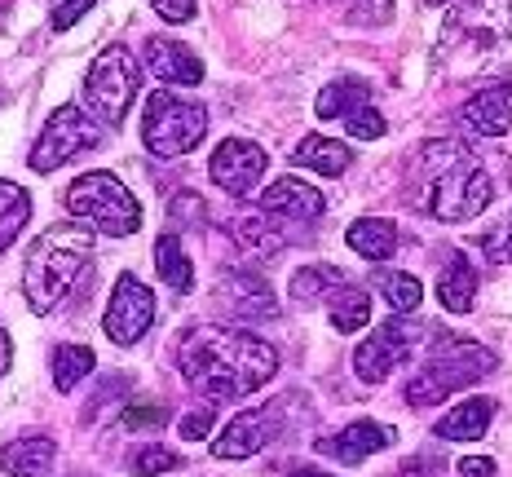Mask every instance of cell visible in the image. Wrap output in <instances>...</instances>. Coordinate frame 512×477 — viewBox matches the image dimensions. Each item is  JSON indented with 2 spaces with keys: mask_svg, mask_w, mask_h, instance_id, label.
<instances>
[{
  "mask_svg": "<svg viewBox=\"0 0 512 477\" xmlns=\"http://www.w3.org/2000/svg\"><path fill=\"white\" fill-rule=\"evenodd\" d=\"M327 314H332V327L336 332H358V327H367L371 323V296L358 288V283H340V288L327 296V305H323Z\"/></svg>",
  "mask_w": 512,
  "mask_h": 477,
  "instance_id": "26",
  "label": "cell"
},
{
  "mask_svg": "<svg viewBox=\"0 0 512 477\" xmlns=\"http://www.w3.org/2000/svg\"><path fill=\"white\" fill-rule=\"evenodd\" d=\"M477 288H482V270H477L464 252H451V261L442 265V279H437V301H442V310L468 314Z\"/></svg>",
  "mask_w": 512,
  "mask_h": 477,
  "instance_id": "19",
  "label": "cell"
},
{
  "mask_svg": "<svg viewBox=\"0 0 512 477\" xmlns=\"http://www.w3.org/2000/svg\"><path fill=\"white\" fill-rule=\"evenodd\" d=\"M102 142H106L102 120H93L84 106L67 102L45 120V129H40L36 146H31V155H27V164L36 168V173H53V168H62L67 159H76L80 151H93V146H102Z\"/></svg>",
  "mask_w": 512,
  "mask_h": 477,
  "instance_id": "8",
  "label": "cell"
},
{
  "mask_svg": "<svg viewBox=\"0 0 512 477\" xmlns=\"http://www.w3.org/2000/svg\"><path fill=\"white\" fill-rule=\"evenodd\" d=\"M146 67L155 71V80L181 84V89L204 84V62H199V53L190 45H181V40H168V36L146 40Z\"/></svg>",
  "mask_w": 512,
  "mask_h": 477,
  "instance_id": "16",
  "label": "cell"
},
{
  "mask_svg": "<svg viewBox=\"0 0 512 477\" xmlns=\"http://www.w3.org/2000/svg\"><path fill=\"white\" fill-rule=\"evenodd\" d=\"M124 429H159V424H168V407L164 402H146V407H128L124 411Z\"/></svg>",
  "mask_w": 512,
  "mask_h": 477,
  "instance_id": "35",
  "label": "cell"
},
{
  "mask_svg": "<svg viewBox=\"0 0 512 477\" xmlns=\"http://www.w3.org/2000/svg\"><path fill=\"white\" fill-rule=\"evenodd\" d=\"M53 460H58V442L45 438V433L14 438L5 451H0V469H5L9 477H40Z\"/></svg>",
  "mask_w": 512,
  "mask_h": 477,
  "instance_id": "20",
  "label": "cell"
},
{
  "mask_svg": "<svg viewBox=\"0 0 512 477\" xmlns=\"http://www.w3.org/2000/svg\"><path fill=\"white\" fill-rule=\"evenodd\" d=\"M204 433H212V407H204V411H190V416H181V438H186V442H199Z\"/></svg>",
  "mask_w": 512,
  "mask_h": 477,
  "instance_id": "38",
  "label": "cell"
},
{
  "mask_svg": "<svg viewBox=\"0 0 512 477\" xmlns=\"http://www.w3.org/2000/svg\"><path fill=\"white\" fill-rule=\"evenodd\" d=\"M384 115L376 111V106H362L358 115H349L345 120V133H354V137H362V142H376V137H384Z\"/></svg>",
  "mask_w": 512,
  "mask_h": 477,
  "instance_id": "34",
  "label": "cell"
},
{
  "mask_svg": "<svg viewBox=\"0 0 512 477\" xmlns=\"http://www.w3.org/2000/svg\"><path fill=\"white\" fill-rule=\"evenodd\" d=\"M177 367L195 394L212 402H234L274 380L279 349L243 327H195L177 349Z\"/></svg>",
  "mask_w": 512,
  "mask_h": 477,
  "instance_id": "1",
  "label": "cell"
},
{
  "mask_svg": "<svg viewBox=\"0 0 512 477\" xmlns=\"http://www.w3.org/2000/svg\"><path fill=\"white\" fill-rule=\"evenodd\" d=\"M512 58V0H460L442 27L437 62L460 71H482Z\"/></svg>",
  "mask_w": 512,
  "mask_h": 477,
  "instance_id": "3",
  "label": "cell"
},
{
  "mask_svg": "<svg viewBox=\"0 0 512 477\" xmlns=\"http://www.w3.org/2000/svg\"><path fill=\"white\" fill-rule=\"evenodd\" d=\"M340 283H345V274H340L336 265H305V270L292 274V296L301 305H327V296H332Z\"/></svg>",
  "mask_w": 512,
  "mask_h": 477,
  "instance_id": "31",
  "label": "cell"
},
{
  "mask_svg": "<svg viewBox=\"0 0 512 477\" xmlns=\"http://www.w3.org/2000/svg\"><path fill=\"white\" fill-rule=\"evenodd\" d=\"M27 221H31V195L18 182L0 177V252L23 235Z\"/></svg>",
  "mask_w": 512,
  "mask_h": 477,
  "instance_id": "29",
  "label": "cell"
},
{
  "mask_svg": "<svg viewBox=\"0 0 512 477\" xmlns=\"http://www.w3.org/2000/svg\"><path fill=\"white\" fill-rule=\"evenodd\" d=\"M362 106H371L367 80H332V84H323V93L314 98L318 120H340V124H345L349 115H358Z\"/></svg>",
  "mask_w": 512,
  "mask_h": 477,
  "instance_id": "23",
  "label": "cell"
},
{
  "mask_svg": "<svg viewBox=\"0 0 512 477\" xmlns=\"http://www.w3.org/2000/svg\"><path fill=\"white\" fill-rule=\"evenodd\" d=\"M345 243L367 261H389L398 252V226L384 217H362L345 230Z\"/></svg>",
  "mask_w": 512,
  "mask_h": 477,
  "instance_id": "25",
  "label": "cell"
},
{
  "mask_svg": "<svg viewBox=\"0 0 512 477\" xmlns=\"http://www.w3.org/2000/svg\"><path fill=\"white\" fill-rule=\"evenodd\" d=\"M398 442V433L389 429V424H376V420H354L349 429L332 433V438H318V451L332 455L340 464H362L367 455H376L384 447H393Z\"/></svg>",
  "mask_w": 512,
  "mask_h": 477,
  "instance_id": "15",
  "label": "cell"
},
{
  "mask_svg": "<svg viewBox=\"0 0 512 477\" xmlns=\"http://www.w3.org/2000/svg\"><path fill=\"white\" fill-rule=\"evenodd\" d=\"M371 288L384 296V305H389L393 314H415L424 301V288L415 274H402V270H376L371 274Z\"/></svg>",
  "mask_w": 512,
  "mask_h": 477,
  "instance_id": "27",
  "label": "cell"
},
{
  "mask_svg": "<svg viewBox=\"0 0 512 477\" xmlns=\"http://www.w3.org/2000/svg\"><path fill=\"white\" fill-rule=\"evenodd\" d=\"M455 477H495V460H486V455H468V460L455 464Z\"/></svg>",
  "mask_w": 512,
  "mask_h": 477,
  "instance_id": "39",
  "label": "cell"
},
{
  "mask_svg": "<svg viewBox=\"0 0 512 477\" xmlns=\"http://www.w3.org/2000/svg\"><path fill=\"white\" fill-rule=\"evenodd\" d=\"M230 235L248 257H279L287 248V239L274 230V221L261 217V212H239V217H230Z\"/></svg>",
  "mask_w": 512,
  "mask_h": 477,
  "instance_id": "24",
  "label": "cell"
},
{
  "mask_svg": "<svg viewBox=\"0 0 512 477\" xmlns=\"http://www.w3.org/2000/svg\"><path fill=\"white\" fill-rule=\"evenodd\" d=\"M155 5V14L164 18V23H190V18H195V0H151Z\"/></svg>",
  "mask_w": 512,
  "mask_h": 477,
  "instance_id": "37",
  "label": "cell"
},
{
  "mask_svg": "<svg viewBox=\"0 0 512 477\" xmlns=\"http://www.w3.org/2000/svg\"><path fill=\"white\" fill-rule=\"evenodd\" d=\"M93 265V239L80 226H49L45 235L27 248L23 265V292L31 314H53L71 296V288L89 274Z\"/></svg>",
  "mask_w": 512,
  "mask_h": 477,
  "instance_id": "2",
  "label": "cell"
},
{
  "mask_svg": "<svg viewBox=\"0 0 512 477\" xmlns=\"http://www.w3.org/2000/svg\"><path fill=\"white\" fill-rule=\"evenodd\" d=\"M164 469H181V455L168 447H142L133 451V477H159Z\"/></svg>",
  "mask_w": 512,
  "mask_h": 477,
  "instance_id": "32",
  "label": "cell"
},
{
  "mask_svg": "<svg viewBox=\"0 0 512 477\" xmlns=\"http://www.w3.org/2000/svg\"><path fill=\"white\" fill-rule=\"evenodd\" d=\"M93 5H98V0H62V5L53 9V18H49L53 31H67V27H76L80 18L93 9Z\"/></svg>",
  "mask_w": 512,
  "mask_h": 477,
  "instance_id": "36",
  "label": "cell"
},
{
  "mask_svg": "<svg viewBox=\"0 0 512 477\" xmlns=\"http://www.w3.org/2000/svg\"><path fill=\"white\" fill-rule=\"evenodd\" d=\"M415 336H420V327L407 323V318H389V323H380L354 354V371H358L362 385H380L393 367L407 363V354L415 349Z\"/></svg>",
  "mask_w": 512,
  "mask_h": 477,
  "instance_id": "11",
  "label": "cell"
},
{
  "mask_svg": "<svg viewBox=\"0 0 512 477\" xmlns=\"http://www.w3.org/2000/svg\"><path fill=\"white\" fill-rule=\"evenodd\" d=\"M217 296L239 318H279V296L256 270H221Z\"/></svg>",
  "mask_w": 512,
  "mask_h": 477,
  "instance_id": "14",
  "label": "cell"
},
{
  "mask_svg": "<svg viewBox=\"0 0 512 477\" xmlns=\"http://www.w3.org/2000/svg\"><path fill=\"white\" fill-rule=\"evenodd\" d=\"M0 5H5V0H0Z\"/></svg>",
  "mask_w": 512,
  "mask_h": 477,
  "instance_id": "43",
  "label": "cell"
},
{
  "mask_svg": "<svg viewBox=\"0 0 512 477\" xmlns=\"http://www.w3.org/2000/svg\"><path fill=\"white\" fill-rule=\"evenodd\" d=\"M208 133V111L204 102H190L173 89H159L146 98V115H142V142L146 151L159 159H177L190 155Z\"/></svg>",
  "mask_w": 512,
  "mask_h": 477,
  "instance_id": "6",
  "label": "cell"
},
{
  "mask_svg": "<svg viewBox=\"0 0 512 477\" xmlns=\"http://www.w3.org/2000/svg\"><path fill=\"white\" fill-rule=\"evenodd\" d=\"M142 93V67L124 45H106L98 53V62L84 76V111L93 120L120 129L124 115L133 111V98Z\"/></svg>",
  "mask_w": 512,
  "mask_h": 477,
  "instance_id": "7",
  "label": "cell"
},
{
  "mask_svg": "<svg viewBox=\"0 0 512 477\" xmlns=\"http://www.w3.org/2000/svg\"><path fill=\"white\" fill-rule=\"evenodd\" d=\"M265 168H270V155H265L252 137H226L208 159V177L226 190V195H239V199L261 186Z\"/></svg>",
  "mask_w": 512,
  "mask_h": 477,
  "instance_id": "12",
  "label": "cell"
},
{
  "mask_svg": "<svg viewBox=\"0 0 512 477\" xmlns=\"http://www.w3.org/2000/svg\"><path fill=\"white\" fill-rule=\"evenodd\" d=\"M490 199H495V182H490L486 168L477 164V159H455L429 186L424 208H429L437 221H473L490 208Z\"/></svg>",
  "mask_w": 512,
  "mask_h": 477,
  "instance_id": "9",
  "label": "cell"
},
{
  "mask_svg": "<svg viewBox=\"0 0 512 477\" xmlns=\"http://www.w3.org/2000/svg\"><path fill=\"white\" fill-rule=\"evenodd\" d=\"M261 204L270 208V212H279V217L314 221V217H323L327 199H323V190L309 186V182H301V177H274V182L265 186Z\"/></svg>",
  "mask_w": 512,
  "mask_h": 477,
  "instance_id": "18",
  "label": "cell"
},
{
  "mask_svg": "<svg viewBox=\"0 0 512 477\" xmlns=\"http://www.w3.org/2000/svg\"><path fill=\"white\" fill-rule=\"evenodd\" d=\"M155 270H159V279L168 283V292H190V288H195V270H190V257L181 252V239L168 235V230L155 239Z\"/></svg>",
  "mask_w": 512,
  "mask_h": 477,
  "instance_id": "28",
  "label": "cell"
},
{
  "mask_svg": "<svg viewBox=\"0 0 512 477\" xmlns=\"http://www.w3.org/2000/svg\"><path fill=\"white\" fill-rule=\"evenodd\" d=\"M274 438H279V416H274V407H248L212 442V455H217V460H248V455L270 447Z\"/></svg>",
  "mask_w": 512,
  "mask_h": 477,
  "instance_id": "13",
  "label": "cell"
},
{
  "mask_svg": "<svg viewBox=\"0 0 512 477\" xmlns=\"http://www.w3.org/2000/svg\"><path fill=\"white\" fill-rule=\"evenodd\" d=\"M9 358H14V345H9L5 327H0V376H5V371H9Z\"/></svg>",
  "mask_w": 512,
  "mask_h": 477,
  "instance_id": "40",
  "label": "cell"
},
{
  "mask_svg": "<svg viewBox=\"0 0 512 477\" xmlns=\"http://www.w3.org/2000/svg\"><path fill=\"white\" fill-rule=\"evenodd\" d=\"M460 120L482 137H504L512 129V80L490 84V89H482L477 98H468L460 106Z\"/></svg>",
  "mask_w": 512,
  "mask_h": 477,
  "instance_id": "17",
  "label": "cell"
},
{
  "mask_svg": "<svg viewBox=\"0 0 512 477\" xmlns=\"http://www.w3.org/2000/svg\"><path fill=\"white\" fill-rule=\"evenodd\" d=\"M67 212L111 239H128L142 230V204L133 199V190L115 173H102V168H93V173H84L67 186Z\"/></svg>",
  "mask_w": 512,
  "mask_h": 477,
  "instance_id": "5",
  "label": "cell"
},
{
  "mask_svg": "<svg viewBox=\"0 0 512 477\" xmlns=\"http://www.w3.org/2000/svg\"><path fill=\"white\" fill-rule=\"evenodd\" d=\"M424 5H446V0H424Z\"/></svg>",
  "mask_w": 512,
  "mask_h": 477,
  "instance_id": "42",
  "label": "cell"
},
{
  "mask_svg": "<svg viewBox=\"0 0 512 477\" xmlns=\"http://www.w3.org/2000/svg\"><path fill=\"white\" fill-rule=\"evenodd\" d=\"M292 477H336V473H323V469H301V473H292Z\"/></svg>",
  "mask_w": 512,
  "mask_h": 477,
  "instance_id": "41",
  "label": "cell"
},
{
  "mask_svg": "<svg viewBox=\"0 0 512 477\" xmlns=\"http://www.w3.org/2000/svg\"><path fill=\"white\" fill-rule=\"evenodd\" d=\"M490 420H495V398H468L446 411L433 433L446 442H473V438H486Z\"/></svg>",
  "mask_w": 512,
  "mask_h": 477,
  "instance_id": "21",
  "label": "cell"
},
{
  "mask_svg": "<svg viewBox=\"0 0 512 477\" xmlns=\"http://www.w3.org/2000/svg\"><path fill=\"white\" fill-rule=\"evenodd\" d=\"M292 164L296 168H309V173H323V177H340L349 164H354V151H345V142H336V137L309 133V137L296 142Z\"/></svg>",
  "mask_w": 512,
  "mask_h": 477,
  "instance_id": "22",
  "label": "cell"
},
{
  "mask_svg": "<svg viewBox=\"0 0 512 477\" xmlns=\"http://www.w3.org/2000/svg\"><path fill=\"white\" fill-rule=\"evenodd\" d=\"M155 323V292L146 288L137 274H120L115 279V292L106 301L102 327L115 345H137Z\"/></svg>",
  "mask_w": 512,
  "mask_h": 477,
  "instance_id": "10",
  "label": "cell"
},
{
  "mask_svg": "<svg viewBox=\"0 0 512 477\" xmlns=\"http://www.w3.org/2000/svg\"><path fill=\"white\" fill-rule=\"evenodd\" d=\"M495 371V354L477 341H442L429 358L420 363V371L407 380V402L411 407H433V402L460 394V389L477 385Z\"/></svg>",
  "mask_w": 512,
  "mask_h": 477,
  "instance_id": "4",
  "label": "cell"
},
{
  "mask_svg": "<svg viewBox=\"0 0 512 477\" xmlns=\"http://www.w3.org/2000/svg\"><path fill=\"white\" fill-rule=\"evenodd\" d=\"M93 367H98V354H93L89 345H58L53 349V385H58L62 394H71L84 376H93Z\"/></svg>",
  "mask_w": 512,
  "mask_h": 477,
  "instance_id": "30",
  "label": "cell"
},
{
  "mask_svg": "<svg viewBox=\"0 0 512 477\" xmlns=\"http://www.w3.org/2000/svg\"><path fill=\"white\" fill-rule=\"evenodd\" d=\"M482 252L490 261H499V265L512 261V217L495 221V226L486 230V235H482Z\"/></svg>",
  "mask_w": 512,
  "mask_h": 477,
  "instance_id": "33",
  "label": "cell"
}]
</instances>
